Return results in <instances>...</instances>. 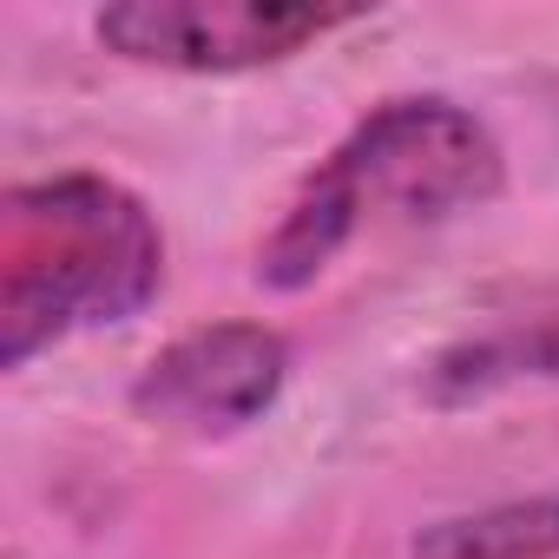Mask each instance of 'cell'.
Segmentation results:
<instances>
[{
	"label": "cell",
	"mask_w": 559,
	"mask_h": 559,
	"mask_svg": "<svg viewBox=\"0 0 559 559\" xmlns=\"http://www.w3.org/2000/svg\"><path fill=\"white\" fill-rule=\"evenodd\" d=\"M493 191H500V145L467 106L389 99L297 191L284 224L257 250V284L304 290L356 243L362 224H376V217L435 224V217L487 204Z\"/></svg>",
	"instance_id": "1"
},
{
	"label": "cell",
	"mask_w": 559,
	"mask_h": 559,
	"mask_svg": "<svg viewBox=\"0 0 559 559\" xmlns=\"http://www.w3.org/2000/svg\"><path fill=\"white\" fill-rule=\"evenodd\" d=\"M165 284L152 211L93 171L14 185L0 211V369L99 323H132Z\"/></svg>",
	"instance_id": "2"
},
{
	"label": "cell",
	"mask_w": 559,
	"mask_h": 559,
	"mask_svg": "<svg viewBox=\"0 0 559 559\" xmlns=\"http://www.w3.org/2000/svg\"><path fill=\"white\" fill-rule=\"evenodd\" d=\"M362 21V8H310V0H119L99 14V40L139 67L178 73H243L276 67Z\"/></svg>",
	"instance_id": "3"
},
{
	"label": "cell",
	"mask_w": 559,
	"mask_h": 559,
	"mask_svg": "<svg viewBox=\"0 0 559 559\" xmlns=\"http://www.w3.org/2000/svg\"><path fill=\"white\" fill-rule=\"evenodd\" d=\"M290 376V343L263 323H204L178 343H165L145 376L132 382V408L145 421L185 428V435H237L250 428Z\"/></svg>",
	"instance_id": "4"
},
{
	"label": "cell",
	"mask_w": 559,
	"mask_h": 559,
	"mask_svg": "<svg viewBox=\"0 0 559 559\" xmlns=\"http://www.w3.org/2000/svg\"><path fill=\"white\" fill-rule=\"evenodd\" d=\"M408 559H559V500H500L415 533Z\"/></svg>",
	"instance_id": "5"
},
{
	"label": "cell",
	"mask_w": 559,
	"mask_h": 559,
	"mask_svg": "<svg viewBox=\"0 0 559 559\" xmlns=\"http://www.w3.org/2000/svg\"><path fill=\"white\" fill-rule=\"evenodd\" d=\"M500 376H559V330H533L526 343L507 336V343H474L461 356H448L435 369V389L441 395H461V389H487Z\"/></svg>",
	"instance_id": "6"
}]
</instances>
